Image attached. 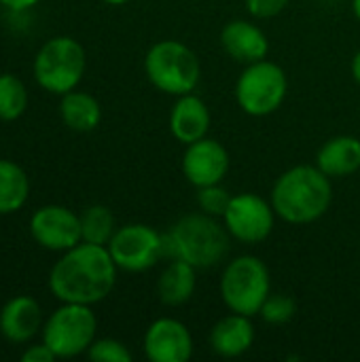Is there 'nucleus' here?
Segmentation results:
<instances>
[{
	"instance_id": "1",
	"label": "nucleus",
	"mask_w": 360,
	"mask_h": 362,
	"mask_svg": "<svg viewBox=\"0 0 360 362\" xmlns=\"http://www.w3.org/2000/svg\"><path fill=\"white\" fill-rule=\"evenodd\" d=\"M117 269L106 246L81 242L53 265L49 288L62 303L93 305L104 301L115 288Z\"/></svg>"
},
{
	"instance_id": "2",
	"label": "nucleus",
	"mask_w": 360,
	"mask_h": 362,
	"mask_svg": "<svg viewBox=\"0 0 360 362\" xmlns=\"http://www.w3.org/2000/svg\"><path fill=\"white\" fill-rule=\"evenodd\" d=\"M333 199L331 178L318 165H295L272 189L276 216L291 225H310L325 216Z\"/></svg>"
},
{
	"instance_id": "3",
	"label": "nucleus",
	"mask_w": 360,
	"mask_h": 362,
	"mask_svg": "<svg viewBox=\"0 0 360 362\" xmlns=\"http://www.w3.org/2000/svg\"><path fill=\"white\" fill-rule=\"evenodd\" d=\"M229 231L206 212L185 214L166 235V257L187 261L195 269L216 267L229 252Z\"/></svg>"
},
{
	"instance_id": "4",
	"label": "nucleus",
	"mask_w": 360,
	"mask_h": 362,
	"mask_svg": "<svg viewBox=\"0 0 360 362\" xmlns=\"http://www.w3.org/2000/svg\"><path fill=\"white\" fill-rule=\"evenodd\" d=\"M144 72L151 85L168 95L193 93L199 85L202 66L193 49L180 40H159L144 57Z\"/></svg>"
},
{
	"instance_id": "5",
	"label": "nucleus",
	"mask_w": 360,
	"mask_h": 362,
	"mask_svg": "<svg viewBox=\"0 0 360 362\" xmlns=\"http://www.w3.org/2000/svg\"><path fill=\"white\" fill-rule=\"evenodd\" d=\"M272 295V278L267 265L252 255H242L223 272L221 297L229 312L242 316H257Z\"/></svg>"
},
{
	"instance_id": "6",
	"label": "nucleus",
	"mask_w": 360,
	"mask_h": 362,
	"mask_svg": "<svg viewBox=\"0 0 360 362\" xmlns=\"http://www.w3.org/2000/svg\"><path fill=\"white\" fill-rule=\"evenodd\" d=\"M87 57L79 40L70 36H55L47 40L34 57L36 83L55 95H64L81 83Z\"/></svg>"
},
{
	"instance_id": "7",
	"label": "nucleus",
	"mask_w": 360,
	"mask_h": 362,
	"mask_svg": "<svg viewBox=\"0 0 360 362\" xmlns=\"http://www.w3.org/2000/svg\"><path fill=\"white\" fill-rule=\"evenodd\" d=\"M286 93L289 76L278 64L269 59L246 64L236 83V100L240 108L250 117H267L276 112L286 100Z\"/></svg>"
},
{
	"instance_id": "8",
	"label": "nucleus",
	"mask_w": 360,
	"mask_h": 362,
	"mask_svg": "<svg viewBox=\"0 0 360 362\" xmlns=\"http://www.w3.org/2000/svg\"><path fill=\"white\" fill-rule=\"evenodd\" d=\"M98 320L91 305L64 303L45 322L42 341L51 348L57 358H74L87 354L89 346L95 341Z\"/></svg>"
},
{
	"instance_id": "9",
	"label": "nucleus",
	"mask_w": 360,
	"mask_h": 362,
	"mask_svg": "<svg viewBox=\"0 0 360 362\" xmlns=\"http://www.w3.org/2000/svg\"><path fill=\"white\" fill-rule=\"evenodd\" d=\"M106 248L119 269L138 274L155 267L166 257V235L149 225L132 223L119 227Z\"/></svg>"
},
{
	"instance_id": "10",
	"label": "nucleus",
	"mask_w": 360,
	"mask_h": 362,
	"mask_svg": "<svg viewBox=\"0 0 360 362\" xmlns=\"http://www.w3.org/2000/svg\"><path fill=\"white\" fill-rule=\"evenodd\" d=\"M276 210L272 202L259 197L257 193L231 195V202L223 214V225L229 235L242 244L265 242L274 231Z\"/></svg>"
},
{
	"instance_id": "11",
	"label": "nucleus",
	"mask_w": 360,
	"mask_h": 362,
	"mask_svg": "<svg viewBox=\"0 0 360 362\" xmlns=\"http://www.w3.org/2000/svg\"><path fill=\"white\" fill-rule=\"evenodd\" d=\"M30 233L38 246L53 252H66L83 242L81 216L66 206H42L30 218Z\"/></svg>"
},
{
	"instance_id": "12",
	"label": "nucleus",
	"mask_w": 360,
	"mask_h": 362,
	"mask_svg": "<svg viewBox=\"0 0 360 362\" xmlns=\"http://www.w3.org/2000/svg\"><path fill=\"white\" fill-rule=\"evenodd\" d=\"M229 172V153L227 148L212 138H202L197 142L187 144L182 155V174L195 187L221 185Z\"/></svg>"
},
{
	"instance_id": "13",
	"label": "nucleus",
	"mask_w": 360,
	"mask_h": 362,
	"mask_svg": "<svg viewBox=\"0 0 360 362\" xmlns=\"http://www.w3.org/2000/svg\"><path fill=\"white\" fill-rule=\"evenodd\" d=\"M144 354L151 362H187L193 356L191 331L176 318H157L144 333Z\"/></svg>"
},
{
	"instance_id": "14",
	"label": "nucleus",
	"mask_w": 360,
	"mask_h": 362,
	"mask_svg": "<svg viewBox=\"0 0 360 362\" xmlns=\"http://www.w3.org/2000/svg\"><path fill=\"white\" fill-rule=\"evenodd\" d=\"M221 45L229 57L242 64L261 62L269 53V40L265 32L257 23L246 19L229 21L221 32Z\"/></svg>"
},
{
	"instance_id": "15",
	"label": "nucleus",
	"mask_w": 360,
	"mask_h": 362,
	"mask_svg": "<svg viewBox=\"0 0 360 362\" xmlns=\"http://www.w3.org/2000/svg\"><path fill=\"white\" fill-rule=\"evenodd\" d=\"M208 129H210L208 104L195 93L178 95V100H176V104L172 106V112H170V132H172V136L182 144H191V142H197V140L206 138Z\"/></svg>"
},
{
	"instance_id": "16",
	"label": "nucleus",
	"mask_w": 360,
	"mask_h": 362,
	"mask_svg": "<svg viewBox=\"0 0 360 362\" xmlns=\"http://www.w3.org/2000/svg\"><path fill=\"white\" fill-rule=\"evenodd\" d=\"M257 331L250 316L229 314L221 318L210 331V348L223 358H238L246 354L255 344Z\"/></svg>"
},
{
	"instance_id": "17",
	"label": "nucleus",
	"mask_w": 360,
	"mask_h": 362,
	"mask_svg": "<svg viewBox=\"0 0 360 362\" xmlns=\"http://www.w3.org/2000/svg\"><path fill=\"white\" fill-rule=\"evenodd\" d=\"M42 325V312L36 299L17 295L4 303L0 312V333L13 344H25L32 339Z\"/></svg>"
},
{
	"instance_id": "18",
	"label": "nucleus",
	"mask_w": 360,
	"mask_h": 362,
	"mask_svg": "<svg viewBox=\"0 0 360 362\" xmlns=\"http://www.w3.org/2000/svg\"><path fill=\"white\" fill-rule=\"evenodd\" d=\"M316 165L329 178H346L360 170V140L356 136H335L327 140L318 155Z\"/></svg>"
},
{
	"instance_id": "19",
	"label": "nucleus",
	"mask_w": 360,
	"mask_h": 362,
	"mask_svg": "<svg viewBox=\"0 0 360 362\" xmlns=\"http://www.w3.org/2000/svg\"><path fill=\"white\" fill-rule=\"evenodd\" d=\"M195 272L197 269L193 265H189L187 261L172 259L170 265L161 272V276L157 280L159 301L168 308L185 305L195 293V284H197Z\"/></svg>"
},
{
	"instance_id": "20",
	"label": "nucleus",
	"mask_w": 360,
	"mask_h": 362,
	"mask_svg": "<svg viewBox=\"0 0 360 362\" xmlns=\"http://www.w3.org/2000/svg\"><path fill=\"white\" fill-rule=\"evenodd\" d=\"M59 115L72 132H91L102 121V106L91 93L72 89L62 95Z\"/></svg>"
},
{
	"instance_id": "21",
	"label": "nucleus",
	"mask_w": 360,
	"mask_h": 362,
	"mask_svg": "<svg viewBox=\"0 0 360 362\" xmlns=\"http://www.w3.org/2000/svg\"><path fill=\"white\" fill-rule=\"evenodd\" d=\"M30 195V180L23 168L0 159V214H13L23 208Z\"/></svg>"
},
{
	"instance_id": "22",
	"label": "nucleus",
	"mask_w": 360,
	"mask_h": 362,
	"mask_svg": "<svg viewBox=\"0 0 360 362\" xmlns=\"http://www.w3.org/2000/svg\"><path fill=\"white\" fill-rule=\"evenodd\" d=\"M115 216L106 206H89L81 214V233L83 242L98 244V246H108L110 238L115 235Z\"/></svg>"
},
{
	"instance_id": "23",
	"label": "nucleus",
	"mask_w": 360,
	"mask_h": 362,
	"mask_svg": "<svg viewBox=\"0 0 360 362\" xmlns=\"http://www.w3.org/2000/svg\"><path fill=\"white\" fill-rule=\"evenodd\" d=\"M28 108V89L15 74H0V119L15 121Z\"/></svg>"
},
{
	"instance_id": "24",
	"label": "nucleus",
	"mask_w": 360,
	"mask_h": 362,
	"mask_svg": "<svg viewBox=\"0 0 360 362\" xmlns=\"http://www.w3.org/2000/svg\"><path fill=\"white\" fill-rule=\"evenodd\" d=\"M297 312V305L291 297L286 295H269L259 312V316L267 322V325H286L293 320Z\"/></svg>"
},
{
	"instance_id": "25",
	"label": "nucleus",
	"mask_w": 360,
	"mask_h": 362,
	"mask_svg": "<svg viewBox=\"0 0 360 362\" xmlns=\"http://www.w3.org/2000/svg\"><path fill=\"white\" fill-rule=\"evenodd\" d=\"M229 202H231V195L221 185H210V187L197 189V206L202 212H206L210 216L223 218Z\"/></svg>"
},
{
	"instance_id": "26",
	"label": "nucleus",
	"mask_w": 360,
	"mask_h": 362,
	"mask_svg": "<svg viewBox=\"0 0 360 362\" xmlns=\"http://www.w3.org/2000/svg\"><path fill=\"white\" fill-rule=\"evenodd\" d=\"M87 358L95 362H132V352L117 339H95L87 350Z\"/></svg>"
},
{
	"instance_id": "27",
	"label": "nucleus",
	"mask_w": 360,
	"mask_h": 362,
	"mask_svg": "<svg viewBox=\"0 0 360 362\" xmlns=\"http://www.w3.org/2000/svg\"><path fill=\"white\" fill-rule=\"evenodd\" d=\"M291 0H244L246 11L257 19H272L280 15Z\"/></svg>"
},
{
	"instance_id": "28",
	"label": "nucleus",
	"mask_w": 360,
	"mask_h": 362,
	"mask_svg": "<svg viewBox=\"0 0 360 362\" xmlns=\"http://www.w3.org/2000/svg\"><path fill=\"white\" fill-rule=\"evenodd\" d=\"M57 358L53 352H51V348L42 341L40 346H32V348H28L23 354H21V361L23 362H53Z\"/></svg>"
},
{
	"instance_id": "29",
	"label": "nucleus",
	"mask_w": 360,
	"mask_h": 362,
	"mask_svg": "<svg viewBox=\"0 0 360 362\" xmlns=\"http://www.w3.org/2000/svg\"><path fill=\"white\" fill-rule=\"evenodd\" d=\"M38 0H0V4L8 6L11 11H25L30 6H34Z\"/></svg>"
},
{
	"instance_id": "30",
	"label": "nucleus",
	"mask_w": 360,
	"mask_h": 362,
	"mask_svg": "<svg viewBox=\"0 0 360 362\" xmlns=\"http://www.w3.org/2000/svg\"><path fill=\"white\" fill-rule=\"evenodd\" d=\"M350 70H352V78L360 85V49L356 51V55L352 57V64H350Z\"/></svg>"
},
{
	"instance_id": "31",
	"label": "nucleus",
	"mask_w": 360,
	"mask_h": 362,
	"mask_svg": "<svg viewBox=\"0 0 360 362\" xmlns=\"http://www.w3.org/2000/svg\"><path fill=\"white\" fill-rule=\"evenodd\" d=\"M352 11H354L356 19L360 21V0H352Z\"/></svg>"
},
{
	"instance_id": "32",
	"label": "nucleus",
	"mask_w": 360,
	"mask_h": 362,
	"mask_svg": "<svg viewBox=\"0 0 360 362\" xmlns=\"http://www.w3.org/2000/svg\"><path fill=\"white\" fill-rule=\"evenodd\" d=\"M106 4H112V6H121V4H125V2H129V0H104Z\"/></svg>"
}]
</instances>
